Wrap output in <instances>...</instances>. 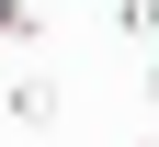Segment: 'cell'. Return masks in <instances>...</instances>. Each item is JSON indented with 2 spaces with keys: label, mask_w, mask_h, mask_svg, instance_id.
Segmentation results:
<instances>
[{
  "label": "cell",
  "mask_w": 159,
  "mask_h": 147,
  "mask_svg": "<svg viewBox=\"0 0 159 147\" xmlns=\"http://www.w3.org/2000/svg\"><path fill=\"white\" fill-rule=\"evenodd\" d=\"M0 113L23 124V136H46V124H57V79H46V68H23L11 91H0Z\"/></svg>",
  "instance_id": "6da1fadb"
},
{
  "label": "cell",
  "mask_w": 159,
  "mask_h": 147,
  "mask_svg": "<svg viewBox=\"0 0 159 147\" xmlns=\"http://www.w3.org/2000/svg\"><path fill=\"white\" fill-rule=\"evenodd\" d=\"M34 23H46L34 0H0V34H11V45H34Z\"/></svg>",
  "instance_id": "7a4b0ae2"
},
{
  "label": "cell",
  "mask_w": 159,
  "mask_h": 147,
  "mask_svg": "<svg viewBox=\"0 0 159 147\" xmlns=\"http://www.w3.org/2000/svg\"><path fill=\"white\" fill-rule=\"evenodd\" d=\"M114 23H125V34H148V45H159V0H114Z\"/></svg>",
  "instance_id": "3957f363"
},
{
  "label": "cell",
  "mask_w": 159,
  "mask_h": 147,
  "mask_svg": "<svg viewBox=\"0 0 159 147\" xmlns=\"http://www.w3.org/2000/svg\"><path fill=\"white\" fill-rule=\"evenodd\" d=\"M148 91H159V57H148Z\"/></svg>",
  "instance_id": "277c9868"
},
{
  "label": "cell",
  "mask_w": 159,
  "mask_h": 147,
  "mask_svg": "<svg viewBox=\"0 0 159 147\" xmlns=\"http://www.w3.org/2000/svg\"><path fill=\"white\" fill-rule=\"evenodd\" d=\"M136 147H148V136H136Z\"/></svg>",
  "instance_id": "5b68a950"
}]
</instances>
